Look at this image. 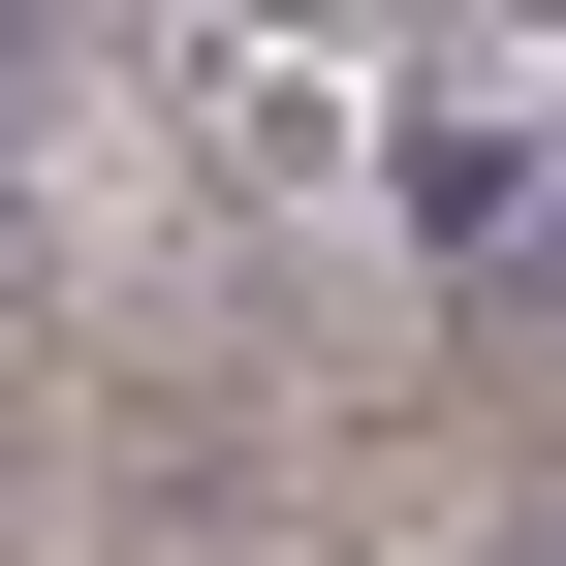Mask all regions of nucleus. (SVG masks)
Returning <instances> with one entry per match:
<instances>
[{
  "instance_id": "nucleus-2",
  "label": "nucleus",
  "mask_w": 566,
  "mask_h": 566,
  "mask_svg": "<svg viewBox=\"0 0 566 566\" xmlns=\"http://www.w3.org/2000/svg\"><path fill=\"white\" fill-rule=\"evenodd\" d=\"M504 315H566V189H535V283H504Z\"/></svg>"
},
{
  "instance_id": "nucleus-3",
  "label": "nucleus",
  "mask_w": 566,
  "mask_h": 566,
  "mask_svg": "<svg viewBox=\"0 0 566 566\" xmlns=\"http://www.w3.org/2000/svg\"><path fill=\"white\" fill-rule=\"evenodd\" d=\"M504 566H566V535H504Z\"/></svg>"
},
{
  "instance_id": "nucleus-1",
  "label": "nucleus",
  "mask_w": 566,
  "mask_h": 566,
  "mask_svg": "<svg viewBox=\"0 0 566 566\" xmlns=\"http://www.w3.org/2000/svg\"><path fill=\"white\" fill-rule=\"evenodd\" d=\"M378 189H409V252L504 315V283H535V189H566V126H378Z\"/></svg>"
}]
</instances>
